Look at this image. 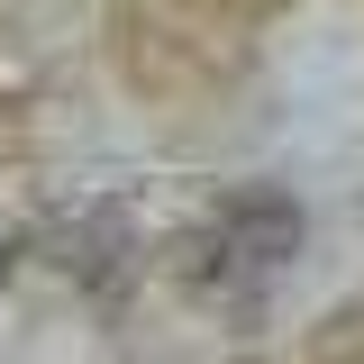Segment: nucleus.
Here are the masks:
<instances>
[{
  "instance_id": "obj_1",
  "label": "nucleus",
  "mask_w": 364,
  "mask_h": 364,
  "mask_svg": "<svg viewBox=\"0 0 364 364\" xmlns=\"http://www.w3.org/2000/svg\"><path fill=\"white\" fill-rule=\"evenodd\" d=\"M291 255H301V210L282 191H237L200 237V282L210 291H264Z\"/></svg>"
}]
</instances>
